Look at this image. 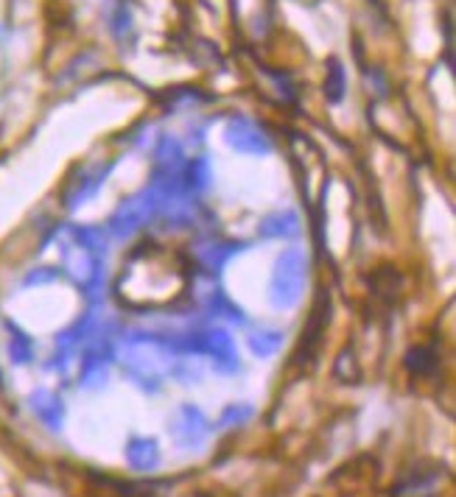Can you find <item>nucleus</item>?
<instances>
[{
    "label": "nucleus",
    "instance_id": "1",
    "mask_svg": "<svg viewBox=\"0 0 456 497\" xmlns=\"http://www.w3.org/2000/svg\"><path fill=\"white\" fill-rule=\"evenodd\" d=\"M191 285V263L180 252L146 241L123 260L115 280V297L130 310H165L180 305Z\"/></svg>",
    "mask_w": 456,
    "mask_h": 497
},
{
    "label": "nucleus",
    "instance_id": "2",
    "mask_svg": "<svg viewBox=\"0 0 456 497\" xmlns=\"http://www.w3.org/2000/svg\"><path fill=\"white\" fill-rule=\"evenodd\" d=\"M121 366L140 388L157 391L176 366V350L171 344V335L130 330L121 344Z\"/></svg>",
    "mask_w": 456,
    "mask_h": 497
},
{
    "label": "nucleus",
    "instance_id": "3",
    "mask_svg": "<svg viewBox=\"0 0 456 497\" xmlns=\"http://www.w3.org/2000/svg\"><path fill=\"white\" fill-rule=\"evenodd\" d=\"M107 232L98 226H70L62 249L65 271L93 299L104 285Z\"/></svg>",
    "mask_w": 456,
    "mask_h": 497
},
{
    "label": "nucleus",
    "instance_id": "4",
    "mask_svg": "<svg viewBox=\"0 0 456 497\" xmlns=\"http://www.w3.org/2000/svg\"><path fill=\"white\" fill-rule=\"evenodd\" d=\"M306 274H308V263L306 254L300 249H286L277 254L274 269H272V280H269V302L277 310H291L300 305L302 291H306Z\"/></svg>",
    "mask_w": 456,
    "mask_h": 497
},
{
    "label": "nucleus",
    "instance_id": "5",
    "mask_svg": "<svg viewBox=\"0 0 456 497\" xmlns=\"http://www.w3.org/2000/svg\"><path fill=\"white\" fill-rule=\"evenodd\" d=\"M160 216V199H157V191L146 185L143 191L126 196L118 210L112 213L110 224H107V232L118 241H126L132 238L135 232H140L148 221H155Z\"/></svg>",
    "mask_w": 456,
    "mask_h": 497
},
{
    "label": "nucleus",
    "instance_id": "6",
    "mask_svg": "<svg viewBox=\"0 0 456 497\" xmlns=\"http://www.w3.org/2000/svg\"><path fill=\"white\" fill-rule=\"evenodd\" d=\"M224 143L238 154H252V156H266L272 151V140L258 123L249 118H230L224 126Z\"/></svg>",
    "mask_w": 456,
    "mask_h": 497
},
{
    "label": "nucleus",
    "instance_id": "7",
    "mask_svg": "<svg viewBox=\"0 0 456 497\" xmlns=\"http://www.w3.org/2000/svg\"><path fill=\"white\" fill-rule=\"evenodd\" d=\"M168 433H171V439L180 444L183 450H196V448H201V444L208 441L210 422H208V416L201 413L199 408L183 405L180 411L174 413V420L168 425Z\"/></svg>",
    "mask_w": 456,
    "mask_h": 497
},
{
    "label": "nucleus",
    "instance_id": "8",
    "mask_svg": "<svg viewBox=\"0 0 456 497\" xmlns=\"http://www.w3.org/2000/svg\"><path fill=\"white\" fill-rule=\"evenodd\" d=\"M443 466L434 461H417L392 486V497H434L443 481Z\"/></svg>",
    "mask_w": 456,
    "mask_h": 497
},
{
    "label": "nucleus",
    "instance_id": "9",
    "mask_svg": "<svg viewBox=\"0 0 456 497\" xmlns=\"http://www.w3.org/2000/svg\"><path fill=\"white\" fill-rule=\"evenodd\" d=\"M246 249V244H238V241H224V238H201L193 244L191 254H193V266L199 271H205L210 277H216L224 266L227 260L241 254Z\"/></svg>",
    "mask_w": 456,
    "mask_h": 497
},
{
    "label": "nucleus",
    "instance_id": "10",
    "mask_svg": "<svg viewBox=\"0 0 456 497\" xmlns=\"http://www.w3.org/2000/svg\"><path fill=\"white\" fill-rule=\"evenodd\" d=\"M110 171H112V163H101V165H87V168H82L79 173H76L67 185H65V191H62V204L67 207V210H76V207H82L85 201H90L98 191H101V185L107 182V176H110Z\"/></svg>",
    "mask_w": 456,
    "mask_h": 497
},
{
    "label": "nucleus",
    "instance_id": "11",
    "mask_svg": "<svg viewBox=\"0 0 456 497\" xmlns=\"http://www.w3.org/2000/svg\"><path fill=\"white\" fill-rule=\"evenodd\" d=\"M331 322V294L327 291H319L314 307H311V319L308 324L302 327V338H300V347H297V360L306 355V360H311L322 344V335H325V327ZM302 360V363H306Z\"/></svg>",
    "mask_w": 456,
    "mask_h": 497
},
{
    "label": "nucleus",
    "instance_id": "12",
    "mask_svg": "<svg viewBox=\"0 0 456 497\" xmlns=\"http://www.w3.org/2000/svg\"><path fill=\"white\" fill-rule=\"evenodd\" d=\"M29 408L37 420L48 428V430H62V422H65V405L62 400L54 395V391L48 388H37L31 391L29 397Z\"/></svg>",
    "mask_w": 456,
    "mask_h": 497
},
{
    "label": "nucleus",
    "instance_id": "13",
    "mask_svg": "<svg viewBox=\"0 0 456 497\" xmlns=\"http://www.w3.org/2000/svg\"><path fill=\"white\" fill-rule=\"evenodd\" d=\"M126 461H130L132 469L138 473H151V469H157L160 464V448L155 439L148 436H135L126 444Z\"/></svg>",
    "mask_w": 456,
    "mask_h": 497
},
{
    "label": "nucleus",
    "instance_id": "14",
    "mask_svg": "<svg viewBox=\"0 0 456 497\" xmlns=\"http://www.w3.org/2000/svg\"><path fill=\"white\" fill-rule=\"evenodd\" d=\"M199 299H201V307H205L208 316H227L230 322H238V324L244 322L241 307H238V305H233V302H230V297H227L216 282H210V285L205 288V291L199 294Z\"/></svg>",
    "mask_w": 456,
    "mask_h": 497
},
{
    "label": "nucleus",
    "instance_id": "15",
    "mask_svg": "<svg viewBox=\"0 0 456 497\" xmlns=\"http://www.w3.org/2000/svg\"><path fill=\"white\" fill-rule=\"evenodd\" d=\"M261 238H294L300 232V216L294 210H274L261 221Z\"/></svg>",
    "mask_w": 456,
    "mask_h": 497
},
{
    "label": "nucleus",
    "instance_id": "16",
    "mask_svg": "<svg viewBox=\"0 0 456 497\" xmlns=\"http://www.w3.org/2000/svg\"><path fill=\"white\" fill-rule=\"evenodd\" d=\"M403 366H407L409 375H415V377H428V375L437 372L440 355H437L434 347L420 344V347H412V350L407 352V358H403Z\"/></svg>",
    "mask_w": 456,
    "mask_h": 497
},
{
    "label": "nucleus",
    "instance_id": "17",
    "mask_svg": "<svg viewBox=\"0 0 456 497\" xmlns=\"http://www.w3.org/2000/svg\"><path fill=\"white\" fill-rule=\"evenodd\" d=\"M183 185L191 196L205 193L210 188V163L205 156H196V160H185L183 168Z\"/></svg>",
    "mask_w": 456,
    "mask_h": 497
},
{
    "label": "nucleus",
    "instance_id": "18",
    "mask_svg": "<svg viewBox=\"0 0 456 497\" xmlns=\"http://www.w3.org/2000/svg\"><path fill=\"white\" fill-rule=\"evenodd\" d=\"M107 380V347L101 344L95 350H90L85 355V363H82V386L87 388H95Z\"/></svg>",
    "mask_w": 456,
    "mask_h": 497
},
{
    "label": "nucleus",
    "instance_id": "19",
    "mask_svg": "<svg viewBox=\"0 0 456 497\" xmlns=\"http://www.w3.org/2000/svg\"><path fill=\"white\" fill-rule=\"evenodd\" d=\"M283 344V333L274 327H261L249 333V350L258 358H272Z\"/></svg>",
    "mask_w": 456,
    "mask_h": 497
},
{
    "label": "nucleus",
    "instance_id": "20",
    "mask_svg": "<svg viewBox=\"0 0 456 497\" xmlns=\"http://www.w3.org/2000/svg\"><path fill=\"white\" fill-rule=\"evenodd\" d=\"M6 330H9V358H12V363L14 366L31 363L34 360V342L31 338L14 324H6Z\"/></svg>",
    "mask_w": 456,
    "mask_h": 497
},
{
    "label": "nucleus",
    "instance_id": "21",
    "mask_svg": "<svg viewBox=\"0 0 456 497\" xmlns=\"http://www.w3.org/2000/svg\"><path fill=\"white\" fill-rule=\"evenodd\" d=\"M325 98L331 103H339L344 98V67L339 59H327V73H325Z\"/></svg>",
    "mask_w": 456,
    "mask_h": 497
},
{
    "label": "nucleus",
    "instance_id": "22",
    "mask_svg": "<svg viewBox=\"0 0 456 497\" xmlns=\"http://www.w3.org/2000/svg\"><path fill=\"white\" fill-rule=\"evenodd\" d=\"M57 277H59V271H57V269H34L31 274H25L22 285H25V288H31V285H42V282H54Z\"/></svg>",
    "mask_w": 456,
    "mask_h": 497
},
{
    "label": "nucleus",
    "instance_id": "23",
    "mask_svg": "<svg viewBox=\"0 0 456 497\" xmlns=\"http://www.w3.org/2000/svg\"><path fill=\"white\" fill-rule=\"evenodd\" d=\"M249 413H252V408L249 405H230L224 411V416H221V425H230V422H244V420H249Z\"/></svg>",
    "mask_w": 456,
    "mask_h": 497
}]
</instances>
